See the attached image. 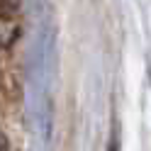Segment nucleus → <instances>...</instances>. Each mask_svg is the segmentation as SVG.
I'll return each instance as SVG.
<instances>
[{
    "label": "nucleus",
    "instance_id": "f257e3e1",
    "mask_svg": "<svg viewBox=\"0 0 151 151\" xmlns=\"http://www.w3.org/2000/svg\"><path fill=\"white\" fill-rule=\"evenodd\" d=\"M12 39H15V27L10 22V17L0 15V49H7Z\"/></svg>",
    "mask_w": 151,
    "mask_h": 151
},
{
    "label": "nucleus",
    "instance_id": "f03ea898",
    "mask_svg": "<svg viewBox=\"0 0 151 151\" xmlns=\"http://www.w3.org/2000/svg\"><path fill=\"white\" fill-rule=\"evenodd\" d=\"M22 0H0V15L3 17H12L17 10H20Z\"/></svg>",
    "mask_w": 151,
    "mask_h": 151
},
{
    "label": "nucleus",
    "instance_id": "7ed1b4c3",
    "mask_svg": "<svg viewBox=\"0 0 151 151\" xmlns=\"http://www.w3.org/2000/svg\"><path fill=\"white\" fill-rule=\"evenodd\" d=\"M0 151H10V149H7V139H5L3 132H0Z\"/></svg>",
    "mask_w": 151,
    "mask_h": 151
}]
</instances>
